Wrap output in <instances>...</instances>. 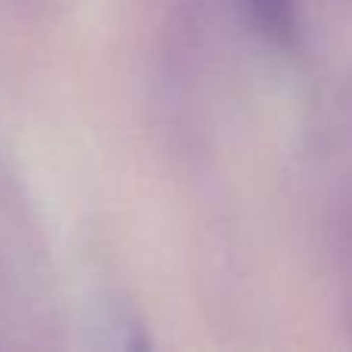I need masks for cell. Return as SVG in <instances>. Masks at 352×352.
Returning a JSON list of instances; mask_svg holds the SVG:
<instances>
[{"mask_svg":"<svg viewBox=\"0 0 352 352\" xmlns=\"http://www.w3.org/2000/svg\"><path fill=\"white\" fill-rule=\"evenodd\" d=\"M250 10L266 34L278 41L294 34V0H250Z\"/></svg>","mask_w":352,"mask_h":352,"instance_id":"1","label":"cell"}]
</instances>
